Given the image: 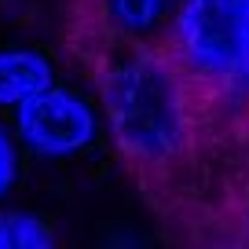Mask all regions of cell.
<instances>
[{"instance_id":"cell-1","label":"cell","mask_w":249,"mask_h":249,"mask_svg":"<svg viewBox=\"0 0 249 249\" xmlns=\"http://www.w3.org/2000/svg\"><path fill=\"white\" fill-rule=\"evenodd\" d=\"M103 110L117 150L140 165H165L191 140V95L179 59L136 52L103 77Z\"/></svg>"},{"instance_id":"cell-2","label":"cell","mask_w":249,"mask_h":249,"mask_svg":"<svg viewBox=\"0 0 249 249\" xmlns=\"http://www.w3.org/2000/svg\"><path fill=\"white\" fill-rule=\"evenodd\" d=\"M176 59L187 77L231 95H249V0H183Z\"/></svg>"},{"instance_id":"cell-3","label":"cell","mask_w":249,"mask_h":249,"mask_svg":"<svg viewBox=\"0 0 249 249\" xmlns=\"http://www.w3.org/2000/svg\"><path fill=\"white\" fill-rule=\"evenodd\" d=\"M15 132L37 158H73L95 143L99 121L85 95L48 85L15 107Z\"/></svg>"},{"instance_id":"cell-4","label":"cell","mask_w":249,"mask_h":249,"mask_svg":"<svg viewBox=\"0 0 249 249\" xmlns=\"http://www.w3.org/2000/svg\"><path fill=\"white\" fill-rule=\"evenodd\" d=\"M55 85L52 62L33 48H0V107H18Z\"/></svg>"},{"instance_id":"cell-5","label":"cell","mask_w":249,"mask_h":249,"mask_svg":"<svg viewBox=\"0 0 249 249\" xmlns=\"http://www.w3.org/2000/svg\"><path fill=\"white\" fill-rule=\"evenodd\" d=\"M169 8L172 0H107V18L114 22V30L128 33V37H143L161 26Z\"/></svg>"},{"instance_id":"cell-6","label":"cell","mask_w":249,"mask_h":249,"mask_svg":"<svg viewBox=\"0 0 249 249\" xmlns=\"http://www.w3.org/2000/svg\"><path fill=\"white\" fill-rule=\"evenodd\" d=\"M55 231L33 213H0V249H52Z\"/></svg>"},{"instance_id":"cell-7","label":"cell","mask_w":249,"mask_h":249,"mask_svg":"<svg viewBox=\"0 0 249 249\" xmlns=\"http://www.w3.org/2000/svg\"><path fill=\"white\" fill-rule=\"evenodd\" d=\"M18 179V147H15V136L0 124V198L8 195Z\"/></svg>"}]
</instances>
